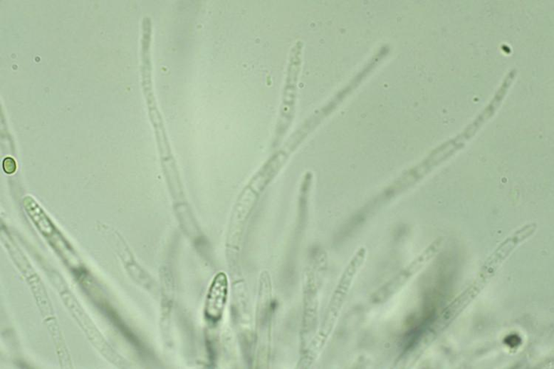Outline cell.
<instances>
[{
	"label": "cell",
	"mask_w": 554,
	"mask_h": 369,
	"mask_svg": "<svg viewBox=\"0 0 554 369\" xmlns=\"http://www.w3.org/2000/svg\"><path fill=\"white\" fill-rule=\"evenodd\" d=\"M227 276L221 273L213 280L207 294L205 313L211 321H219L224 313L228 297Z\"/></svg>",
	"instance_id": "cell-1"
},
{
	"label": "cell",
	"mask_w": 554,
	"mask_h": 369,
	"mask_svg": "<svg viewBox=\"0 0 554 369\" xmlns=\"http://www.w3.org/2000/svg\"><path fill=\"white\" fill-rule=\"evenodd\" d=\"M4 170L9 174L13 173L16 170V163L12 158H6L4 163Z\"/></svg>",
	"instance_id": "cell-4"
},
{
	"label": "cell",
	"mask_w": 554,
	"mask_h": 369,
	"mask_svg": "<svg viewBox=\"0 0 554 369\" xmlns=\"http://www.w3.org/2000/svg\"><path fill=\"white\" fill-rule=\"evenodd\" d=\"M298 46H295L291 51V55L290 58V63L288 66V74L286 78V85L284 90V95H283V107L282 110L283 113L281 114V126H279L280 129H281L283 125V130H286V128L288 125V122L290 121V119L288 118V115H289V117H291V111L292 109L291 108L293 105V103H294V98H295V91H296V81H298V74H299V68H300V50H298Z\"/></svg>",
	"instance_id": "cell-2"
},
{
	"label": "cell",
	"mask_w": 554,
	"mask_h": 369,
	"mask_svg": "<svg viewBox=\"0 0 554 369\" xmlns=\"http://www.w3.org/2000/svg\"><path fill=\"white\" fill-rule=\"evenodd\" d=\"M101 310L110 320L113 324L120 331L125 338L133 345L138 351H142V345L140 341L134 336V334L130 331L129 328L125 325L122 320L117 315V313L107 305H102L100 306Z\"/></svg>",
	"instance_id": "cell-3"
}]
</instances>
